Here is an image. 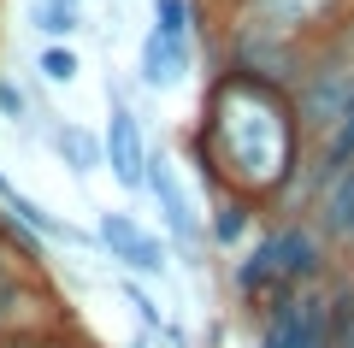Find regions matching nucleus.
<instances>
[{
	"mask_svg": "<svg viewBox=\"0 0 354 348\" xmlns=\"http://www.w3.org/2000/svg\"><path fill=\"white\" fill-rule=\"evenodd\" d=\"M36 71L48 89H71L77 71H83V59H77L71 42H36Z\"/></svg>",
	"mask_w": 354,
	"mask_h": 348,
	"instance_id": "4468645a",
	"label": "nucleus"
},
{
	"mask_svg": "<svg viewBox=\"0 0 354 348\" xmlns=\"http://www.w3.org/2000/svg\"><path fill=\"white\" fill-rule=\"evenodd\" d=\"M71 319L77 313L59 301L48 272L24 266L12 248H0V342L6 336H30V331H53V324H71Z\"/></svg>",
	"mask_w": 354,
	"mask_h": 348,
	"instance_id": "f03ea898",
	"label": "nucleus"
},
{
	"mask_svg": "<svg viewBox=\"0 0 354 348\" xmlns=\"http://www.w3.org/2000/svg\"><path fill=\"white\" fill-rule=\"evenodd\" d=\"M88 348H101V342H95V336H88Z\"/></svg>",
	"mask_w": 354,
	"mask_h": 348,
	"instance_id": "6ab92c4d",
	"label": "nucleus"
},
{
	"mask_svg": "<svg viewBox=\"0 0 354 348\" xmlns=\"http://www.w3.org/2000/svg\"><path fill=\"white\" fill-rule=\"evenodd\" d=\"M0 348H88V336H83V324H53V331H30V336H6Z\"/></svg>",
	"mask_w": 354,
	"mask_h": 348,
	"instance_id": "dca6fc26",
	"label": "nucleus"
},
{
	"mask_svg": "<svg viewBox=\"0 0 354 348\" xmlns=\"http://www.w3.org/2000/svg\"><path fill=\"white\" fill-rule=\"evenodd\" d=\"M195 71V42H177V36H165V30H142V42H136V83L148 89V95H171L183 77Z\"/></svg>",
	"mask_w": 354,
	"mask_h": 348,
	"instance_id": "0eeeda50",
	"label": "nucleus"
},
{
	"mask_svg": "<svg viewBox=\"0 0 354 348\" xmlns=\"http://www.w3.org/2000/svg\"><path fill=\"white\" fill-rule=\"evenodd\" d=\"M254 348H330V301L325 284L278 301V307L254 319Z\"/></svg>",
	"mask_w": 354,
	"mask_h": 348,
	"instance_id": "39448f33",
	"label": "nucleus"
},
{
	"mask_svg": "<svg viewBox=\"0 0 354 348\" xmlns=\"http://www.w3.org/2000/svg\"><path fill=\"white\" fill-rule=\"evenodd\" d=\"M307 130L295 118L290 89H272L242 71H213L195 125L183 130V160L207 183V195L260 201L272 219L301 212V177H307Z\"/></svg>",
	"mask_w": 354,
	"mask_h": 348,
	"instance_id": "f257e3e1",
	"label": "nucleus"
},
{
	"mask_svg": "<svg viewBox=\"0 0 354 348\" xmlns=\"http://www.w3.org/2000/svg\"><path fill=\"white\" fill-rule=\"evenodd\" d=\"M160 348H201V336H195L183 319H171V324L160 331Z\"/></svg>",
	"mask_w": 354,
	"mask_h": 348,
	"instance_id": "f3484780",
	"label": "nucleus"
},
{
	"mask_svg": "<svg viewBox=\"0 0 354 348\" xmlns=\"http://www.w3.org/2000/svg\"><path fill=\"white\" fill-rule=\"evenodd\" d=\"M118 295H124V307H130V324H136V331H148V336H160L165 324V307L160 301H153V289L142 284V277H118Z\"/></svg>",
	"mask_w": 354,
	"mask_h": 348,
	"instance_id": "ddd939ff",
	"label": "nucleus"
},
{
	"mask_svg": "<svg viewBox=\"0 0 354 348\" xmlns=\"http://www.w3.org/2000/svg\"><path fill=\"white\" fill-rule=\"evenodd\" d=\"M101 142H106V177H113L124 195H148V160H153V142L142 130L136 107L124 95V77L106 71V125H101Z\"/></svg>",
	"mask_w": 354,
	"mask_h": 348,
	"instance_id": "7ed1b4c3",
	"label": "nucleus"
},
{
	"mask_svg": "<svg viewBox=\"0 0 354 348\" xmlns=\"http://www.w3.org/2000/svg\"><path fill=\"white\" fill-rule=\"evenodd\" d=\"M124 348H160V336H148V331H136V324H130V342Z\"/></svg>",
	"mask_w": 354,
	"mask_h": 348,
	"instance_id": "a211bd4d",
	"label": "nucleus"
},
{
	"mask_svg": "<svg viewBox=\"0 0 354 348\" xmlns=\"http://www.w3.org/2000/svg\"><path fill=\"white\" fill-rule=\"evenodd\" d=\"M95 242H101V254L118 266L124 277H142V284H160L165 272H171V242L153 237V230H142L136 212H118L106 207L101 219H95Z\"/></svg>",
	"mask_w": 354,
	"mask_h": 348,
	"instance_id": "20e7f679",
	"label": "nucleus"
},
{
	"mask_svg": "<svg viewBox=\"0 0 354 348\" xmlns=\"http://www.w3.org/2000/svg\"><path fill=\"white\" fill-rule=\"evenodd\" d=\"M313 224L325 230V242L348 260L354 254V165L348 172H337L325 189H319V201H313Z\"/></svg>",
	"mask_w": 354,
	"mask_h": 348,
	"instance_id": "1a4fd4ad",
	"label": "nucleus"
},
{
	"mask_svg": "<svg viewBox=\"0 0 354 348\" xmlns=\"http://www.w3.org/2000/svg\"><path fill=\"white\" fill-rule=\"evenodd\" d=\"M30 30L36 42H71L83 30V0H30Z\"/></svg>",
	"mask_w": 354,
	"mask_h": 348,
	"instance_id": "9d476101",
	"label": "nucleus"
},
{
	"mask_svg": "<svg viewBox=\"0 0 354 348\" xmlns=\"http://www.w3.org/2000/svg\"><path fill=\"white\" fill-rule=\"evenodd\" d=\"M0 248H12L18 260L36 266V272H48V260H53V248L36 237V230H30L24 219H18V212H6V207H0Z\"/></svg>",
	"mask_w": 354,
	"mask_h": 348,
	"instance_id": "9b49d317",
	"label": "nucleus"
},
{
	"mask_svg": "<svg viewBox=\"0 0 354 348\" xmlns=\"http://www.w3.org/2000/svg\"><path fill=\"white\" fill-rule=\"evenodd\" d=\"M41 142H48V154L65 165V177H77V183H88L95 172H106V142H101V130L77 125V118H59V112L41 107Z\"/></svg>",
	"mask_w": 354,
	"mask_h": 348,
	"instance_id": "423d86ee",
	"label": "nucleus"
},
{
	"mask_svg": "<svg viewBox=\"0 0 354 348\" xmlns=\"http://www.w3.org/2000/svg\"><path fill=\"white\" fill-rule=\"evenodd\" d=\"M30 118H36V107H30V89L18 83L12 71H0V125H6V130H30Z\"/></svg>",
	"mask_w": 354,
	"mask_h": 348,
	"instance_id": "2eb2a0df",
	"label": "nucleus"
},
{
	"mask_svg": "<svg viewBox=\"0 0 354 348\" xmlns=\"http://www.w3.org/2000/svg\"><path fill=\"white\" fill-rule=\"evenodd\" d=\"M201 24H207L201 0H153V30H165V36L195 42V36H201Z\"/></svg>",
	"mask_w": 354,
	"mask_h": 348,
	"instance_id": "f8f14e48",
	"label": "nucleus"
},
{
	"mask_svg": "<svg viewBox=\"0 0 354 348\" xmlns=\"http://www.w3.org/2000/svg\"><path fill=\"white\" fill-rule=\"evenodd\" d=\"M266 219H272V212H266L260 201L225 189V195H213V207H207V242H213V254H230V260H236V254L266 230Z\"/></svg>",
	"mask_w": 354,
	"mask_h": 348,
	"instance_id": "6e6552de",
	"label": "nucleus"
}]
</instances>
